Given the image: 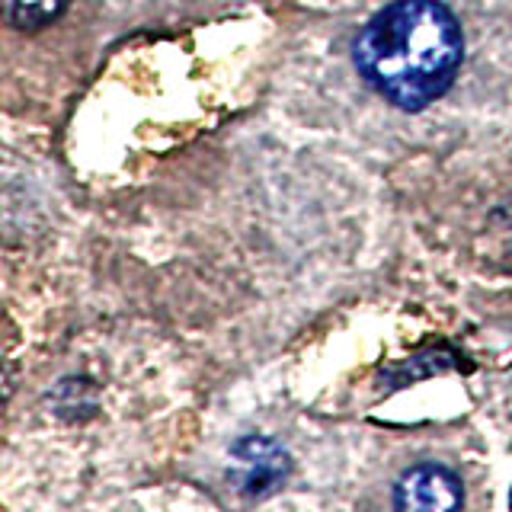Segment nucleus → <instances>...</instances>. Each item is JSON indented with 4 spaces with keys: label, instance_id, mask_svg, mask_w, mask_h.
I'll list each match as a JSON object with an SVG mask.
<instances>
[{
    "label": "nucleus",
    "instance_id": "1",
    "mask_svg": "<svg viewBox=\"0 0 512 512\" xmlns=\"http://www.w3.org/2000/svg\"><path fill=\"white\" fill-rule=\"evenodd\" d=\"M461 55V26L439 0H397L372 16L356 39L359 74L407 112L452 87Z\"/></svg>",
    "mask_w": 512,
    "mask_h": 512
},
{
    "label": "nucleus",
    "instance_id": "2",
    "mask_svg": "<svg viewBox=\"0 0 512 512\" xmlns=\"http://www.w3.org/2000/svg\"><path fill=\"white\" fill-rule=\"evenodd\" d=\"M397 509H429V512H448L461 506V480L442 468V464H416L397 480L394 490Z\"/></svg>",
    "mask_w": 512,
    "mask_h": 512
},
{
    "label": "nucleus",
    "instance_id": "3",
    "mask_svg": "<svg viewBox=\"0 0 512 512\" xmlns=\"http://www.w3.org/2000/svg\"><path fill=\"white\" fill-rule=\"evenodd\" d=\"M234 461L244 468V490L247 493H263L276 487L279 480L288 474V455L276 442L269 439H244L234 445Z\"/></svg>",
    "mask_w": 512,
    "mask_h": 512
},
{
    "label": "nucleus",
    "instance_id": "4",
    "mask_svg": "<svg viewBox=\"0 0 512 512\" xmlns=\"http://www.w3.org/2000/svg\"><path fill=\"white\" fill-rule=\"evenodd\" d=\"M68 7V0H0L4 20L20 32H36L55 23Z\"/></svg>",
    "mask_w": 512,
    "mask_h": 512
}]
</instances>
